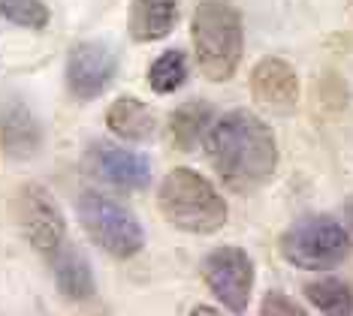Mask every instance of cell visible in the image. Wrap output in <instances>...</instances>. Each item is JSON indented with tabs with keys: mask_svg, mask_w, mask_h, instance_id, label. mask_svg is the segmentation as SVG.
<instances>
[{
	"mask_svg": "<svg viewBox=\"0 0 353 316\" xmlns=\"http://www.w3.org/2000/svg\"><path fill=\"white\" fill-rule=\"evenodd\" d=\"M308 302L323 313H335V316H347L353 313V289L339 277H320L314 283L305 286Z\"/></svg>",
	"mask_w": 353,
	"mask_h": 316,
	"instance_id": "cell-16",
	"label": "cell"
},
{
	"mask_svg": "<svg viewBox=\"0 0 353 316\" xmlns=\"http://www.w3.org/2000/svg\"><path fill=\"white\" fill-rule=\"evenodd\" d=\"M281 253L296 268L329 271L350 253V235L332 217H308L284 232Z\"/></svg>",
	"mask_w": 353,
	"mask_h": 316,
	"instance_id": "cell-5",
	"label": "cell"
},
{
	"mask_svg": "<svg viewBox=\"0 0 353 316\" xmlns=\"http://www.w3.org/2000/svg\"><path fill=\"white\" fill-rule=\"evenodd\" d=\"M79 220L88 238L115 259H130L145 247V232L136 214L118 199H109L97 190H85L76 202Z\"/></svg>",
	"mask_w": 353,
	"mask_h": 316,
	"instance_id": "cell-4",
	"label": "cell"
},
{
	"mask_svg": "<svg viewBox=\"0 0 353 316\" xmlns=\"http://www.w3.org/2000/svg\"><path fill=\"white\" fill-rule=\"evenodd\" d=\"M263 316H272V313H287V316H299L302 313V307L299 304H293V302H287L281 293H269L266 295V302H263Z\"/></svg>",
	"mask_w": 353,
	"mask_h": 316,
	"instance_id": "cell-19",
	"label": "cell"
},
{
	"mask_svg": "<svg viewBox=\"0 0 353 316\" xmlns=\"http://www.w3.org/2000/svg\"><path fill=\"white\" fill-rule=\"evenodd\" d=\"M205 151L214 172L232 190L263 187L278 163L275 136L269 124L245 109L227 112L208 127Z\"/></svg>",
	"mask_w": 353,
	"mask_h": 316,
	"instance_id": "cell-1",
	"label": "cell"
},
{
	"mask_svg": "<svg viewBox=\"0 0 353 316\" xmlns=\"http://www.w3.org/2000/svg\"><path fill=\"white\" fill-rule=\"evenodd\" d=\"M179 0H133L127 28L136 43H157L175 28Z\"/></svg>",
	"mask_w": 353,
	"mask_h": 316,
	"instance_id": "cell-12",
	"label": "cell"
},
{
	"mask_svg": "<svg viewBox=\"0 0 353 316\" xmlns=\"http://www.w3.org/2000/svg\"><path fill=\"white\" fill-rule=\"evenodd\" d=\"M203 277L214 298L232 313H242L251 302L254 286V262L242 247H218L205 256Z\"/></svg>",
	"mask_w": 353,
	"mask_h": 316,
	"instance_id": "cell-7",
	"label": "cell"
},
{
	"mask_svg": "<svg viewBox=\"0 0 353 316\" xmlns=\"http://www.w3.org/2000/svg\"><path fill=\"white\" fill-rule=\"evenodd\" d=\"M194 313H214V307H205L203 304V307H194Z\"/></svg>",
	"mask_w": 353,
	"mask_h": 316,
	"instance_id": "cell-20",
	"label": "cell"
},
{
	"mask_svg": "<svg viewBox=\"0 0 353 316\" xmlns=\"http://www.w3.org/2000/svg\"><path fill=\"white\" fill-rule=\"evenodd\" d=\"M157 205L181 232L212 235L227 223V202L194 169H172L160 184Z\"/></svg>",
	"mask_w": 353,
	"mask_h": 316,
	"instance_id": "cell-3",
	"label": "cell"
},
{
	"mask_svg": "<svg viewBox=\"0 0 353 316\" xmlns=\"http://www.w3.org/2000/svg\"><path fill=\"white\" fill-rule=\"evenodd\" d=\"M188 82V61L179 48H170L151 63L148 70V85L154 94H172Z\"/></svg>",
	"mask_w": 353,
	"mask_h": 316,
	"instance_id": "cell-17",
	"label": "cell"
},
{
	"mask_svg": "<svg viewBox=\"0 0 353 316\" xmlns=\"http://www.w3.org/2000/svg\"><path fill=\"white\" fill-rule=\"evenodd\" d=\"M15 211H19L21 232H25V238L30 241V247H34L37 253L52 259L67 244V223H63L58 202H54V196L46 187L25 184V187L19 190Z\"/></svg>",
	"mask_w": 353,
	"mask_h": 316,
	"instance_id": "cell-6",
	"label": "cell"
},
{
	"mask_svg": "<svg viewBox=\"0 0 353 316\" xmlns=\"http://www.w3.org/2000/svg\"><path fill=\"white\" fill-rule=\"evenodd\" d=\"M94 178L118 190H145L151 181V163L142 154L118 148L112 142H94L85 157Z\"/></svg>",
	"mask_w": 353,
	"mask_h": 316,
	"instance_id": "cell-9",
	"label": "cell"
},
{
	"mask_svg": "<svg viewBox=\"0 0 353 316\" xmlns=\"http://www.w3.org/2000/svg\"><path fill=\"white\" fill-rule=\"evenodd\" d=\"M0 145H3L6 157L12 160H30L43 145V129L39 120L30 115L28 105L10 103L0 112Z\"/></svg>",
	"mask_w": 353,
	"mask_h": 316,
	"instance_id": "cell-11",
	"label": "cell"
},
{
	"mask_svg": "<svg viewBox=\"0 0 353 316\" xmlns=\"http://www.w3.org/2000/svg\"><path fill=\"white\" fill-rule=\"evenodd\" d=\"M0 15L30 30H43L49 24V6L43 0H0Z\"/></svg>",
	"mask_w": 353,
	"mask_h": 316,
	"instance_id": "cell-18",
	"label": "cell"
},
{
	"mask_svg": "<svg viewBox=\"0 0 353 316\" xmlns=\"http://www.w3.org/2000/svg\"><path fill=\"white\" fill-rule=\"evenodd\" d=\"M115 70H118L115 52L106 43L88 39V43L73 45V52L67 58L70 94L79 96V100H94V96H100L112 85Z\"/></svg>",
	"mask_w": 353,
	"mask_h": 316,
	"instance_id": "cell-8",
	"label": "cell"
},
{
	"mask_svg": "<svg viewBox=\"0 0 353 316\" xmlns=\"http://www.w3.org/2000/svg\"><path fill=\"white\" fill-rule=\"evenodd\" d=\"M106 124L118 139L127 142H148L157 133L154 112L136 96H118L106 112Z\"/></svg>",
	"mask_w": 353,
	"mask_h": 316,
	"instance_id": "cell-13",
	"label": "cell"
},
{
	"mask_svg": "<svg viewBox=\"0 0 353 316\" xmlns=\"http://www.w3.org/2000/svg\"><path fill=\"white\" fill-rule=\"evenodd\" d=\"M194 48L208 82H227L239 70L245 48L242 15L232 0H199L194 12Z\"/></svg>",
	"mask_w": 353,
	"mask_h": 316,
	"instance_id": "cell-2",
	"label": "cell"
},
{
	"mask_svg": "<svg viewBox=\"0 0 353 316\" xmlns=\"http://www.w3.org/2000/svg\"><path fill=\"white\" fill-rule=\"evenodd\" d=\"M347 220H350V226H353V202H347Z\"/></svg>",
	"mask_w": 353,
	"mask_h": 316,
	"instance_id": "cell-21",
	"label": "cell"
},
{
	"mask_svg": "<svg viewBox=\"0 0 353 316\" xmlns=\"http://www.w3.org/2000/svg\"><path fill=\"white\" fill-rule=\"evenodd\" d=\"M212 127V105L205 100H190L181 109H175V115L170 120V133L172 142L181 151H194L199 142H205V133Z\"/></svg>",
	"mask_w": 353,
	"mask_h": 316,
	"instance_id": "cell-15",
	"label": "cell"
},
{
	"mask_svg": "<svg viewBox=\"0 0 353 316\" xmlns=\"http://www.w3.org/2000/svg\"><path fill=\"white\" fill-rule=\"evenodd\" d=\"M52 265H54V280H58V289L63 293V298H70V302L94 298L97 286H94L91 265L85 262L82 253H76L73 247L63 244L58 253L52 256Z\"/></svg>",
	"mask_w": 353,
	"mask_h": 316,
	"instance_id": "cell-14",
	"label": "cell"
},
{
	"mask_svg": "<svg viewBox=\"0 0 353 316\" xmlns=\"http://www.w3.org/2000/svg\"><path fill=\"white\" fill-rule=\"evenodd\" d=\"M251 94L263 109L275 112V115H290L299 103V78L287 61L266 58L251 72Z\"/></svg>",
	"mask_w": 353,
	"mask_h": 316,
	"instance_id": "cell-10",
	"label": "cell"
}]
</instances>
